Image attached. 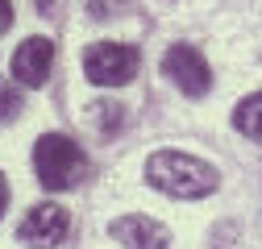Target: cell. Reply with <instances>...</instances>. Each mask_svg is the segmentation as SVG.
<instances>
[{
  "instance_id": "obj_7",
  "label": "cell",
  "mask_w": 262,
  "mask_h": 249,
  "mask_svg": "<svg viewBox=\"0 0 262 249\" xmlns=\"http://www.w3.org/2000/svg\"><path fill=\"white\" fill-rule=\"evenodd\" d=\"M113 237L125 249H167L171 245V233L162 229L154 216H142V212H129L121 220H113Z\"/></svg>"
},
{
  "instance_id": "obj_4",
  "label": "cell",
  "mask_w": 262,
  "mask_h": 249,
  "mask_svg": "<svg viewBox=\"0 0 262 249\" xmlns=\"http://www.w3.org/2000/svg\"><path fill=\"white\" fill-rule=\"evenodd\" d=\"M162 75H167L183 96H208V87H212V71H208V62H204V54L195 50V46H187V42H179V46H171L167 54H162Z\"/></svg>"
},
{
  "instance_id": "obj_12",
  "label": "cell",
  "mask_w": 262,
  "mask_h": 249,
  "mask_svg": "<svg viewBox=\"0 0 262 249\" xmlns=\"http://www.w3.org/2000/svg\"><path fill=\"white\" fill-rule=\"evenodd\" d=\"M9 25H13V5H9V0H0V34H5Z\"/></svg>"
},
{
  "instance_id": "obj_3",
  "label": "cell",
  "mask_w": 262,
  "mask_h": 249,
  "mask_svg": "<svg viewBox=\"0 0 262 249\" xmlns=\"http://www.w3.org/2000/svg\"><path fill=\"white\" fill-rule=\"evenodd\" d=\"M83 71L100 87H121L138 75V50L121 42H96L83 50Z\"/></svg>"
},
{
  "instance_id": "obj_6",
  "label": "cell",
  "mask_w": 262,
  "mask_h": 249,
  "mask_svg": "<svg viewBox=\"0 0 262 249\" xmlns=\"http://www.w3.org/2000/svg\"><path fill=\"white\" fill-rule=\"evenodd\" d=\"M50 62H54V42L50 38H25L13 50V79L21 87H42L50 79Z\"/></svg>"
},
{
  "instance_id": "obj_2",
  "label": "cell",
  "mask_w": 262,
  "mask_h": 249,
  "mask_svg": "<svg viewBox=\"0 0 262 249\" xmlns=\"http://www.w3.org/2000/svg\"><path fill=\"white\" fill-rule=\"evenodd\" d=\"M88 166H92L88 154L67 133H46L34 145V170H38V183L46 191H71V187H79Z\"/></svg>"
},
{
  "instance_id": "obj_14",
  "label": "cell",
  "mask_w": 262,
  "mask_h": 249,
  "mask_svg": "<svg viewBox=\"0 0 262 249\" xmlns=\"http://www.w3.org/2000/svg\"><path fill=\"white\" fill-rule=\"evenodd\" d=\"M34 5H38V13H42V17H50V13H54V0H34Z\"/></svg>"
},
{
  "instance_id": "obj_11",
  "label": "cell",
  "mask_w": 262,
  "mask_h": 249,
  "mask_svg": "<svg viewBox=\"0 0 262 249\" xmlns=\"http://www.w3.org/2000/svg\"><path fill=\"white\" fill-rule=\"evenodd\" d=\"M125 5H129V0H88V17H92V21H108V17H117Z\"/></svg>"
},
{
  "instance_id": "obj_5",
  "label": "cell",
  "mask_w": 262,
  "mask_h": 249,
  "mask_svg": "<svg viewBox=\"0 0 262 249\" xmlns=\"http://www.w3.org/2000/svg\"><path fill=\"white\" fill-rule=\"evenodd\" d=\"M71 233V212L58 208V204H34L25 212V220L17 229V237L29 249H58Z\"/></svg>"
},
{
  "instance_id": "obj_9",
  "label": "cell",
  "mask_w": 262,
  "mask_h": 249,
  "mask_svg": "<svg viewBox=\"0 0 262 249\" xmlns=\"http://www.w3.org/2000/svg\"><path fill=\"white\" fill-rule=\"evenodd\" d=\"M92 124H96L104 137H113L121 124H125V108H121L117 100H96V104H92Z\"/></svg>"
},
{
  "instance_id": "obj_8",
  "label": "cell",
  "mask_w": 262,
  "mask_h": 249,
  "mask_svg": "<svg viewBox=\"0 0 262 249\" xmlns=\"http://www.w3.org/2000/svg\"><path fill=\"white\" fill-rule=\"evenodd\" d=\"M233 129L262 141V91H254V96H246L237 108H233Z\"/></svg>"
},
{
  "instance_id": "obj_13",
  "label": "cell",
  "mask_w": 262,
  "mask_h": 249,
  "mask_svg": "<svg viewBox=\"0 0 262 249\" xmlns=\"http://www.w3.org/2000/svg\"><path fill=\"white\" fill-rule=\"evenodd\" d=\"M5 204H9V183H5V175H0V216H5Z\"/></svg>"
},
{
  "instance_id": "obj_1",
  "label": "cell",
  "mask_w": 262,
  "mask_h": 249,
  "mask_svg": "<svg viewBox=\"0 0 262 249\" xmlns=\"http://www.w3.org/2000/svg\"><path fill=\"white\" fill-rule=\"evenodd\" d=\"M146 183L162 195H175V200H204L216 191V166L195 158V154H179V150H158L150 154L146 162Z\"/></svg>"
},
{
  "instance_id": "obj_10",
  "label": "cell",
  "mask_w": 262,
  "mask_h": 249,
  "mask_svg": "<svg viewBox=\"0 0 262 249\" xmlns=\"http://www.w3.org/2000/svg\"><path fill=\"white\" fill-rule=\"evenodd\" d=\"M21 108H25V100H21V83L0 75V124H13V120L21 116Z\"/></svg>"
}]
</instances>
